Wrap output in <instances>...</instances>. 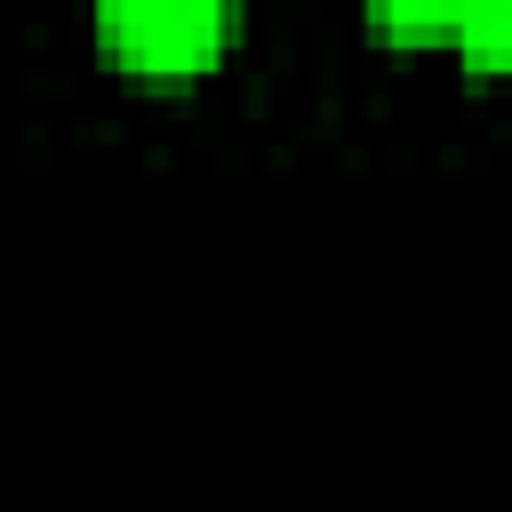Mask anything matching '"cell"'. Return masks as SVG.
Here are the masks:
<instances>
[{
  "mask_svg": "<svg viewBox=\"0 0 512 512\" xmlns=\"http://www.w3.org/2000/svg\"><path fill=\"white\" fill-rule=\"evenodd\" d=\"M96 32L128 72H208L232 32V0H96Z\"/></svg>",
  "mask_w": 512,
  "mask_h": 512,
  "instance_id": "cell-1",
  "label": "cell"
},
{
  "mask_svg": "<svg viewBox=\"0 0 512 512\" xmlns=\"http://www.w3.org/2000/svg\"><path fill=\"white\" fill-rule=\"evenodd\" d=\"M480 72H512V0H464L456 32H448Z\"/></svg>",
  "mask_w": 512,
  "mask_h": 512,
  "instance_id": "cell-2",
  "label": "cell"
},
{
  "mask_svg": "<svg viewBox=\"0 0 512 512\" xmlns=\"http://www.w3.org/2000/svg\"><path fill=\"white\" fill-rule=\"evenodd\" d=\"M368 8H376V24L400 32V40H448L456 16H464V0H368Z\"/></svg>",
  "mask_w": 512,
  "mask_h": 512,
  "instance_id": "cell-3",
  "label": "cell"
}]
</instances>
